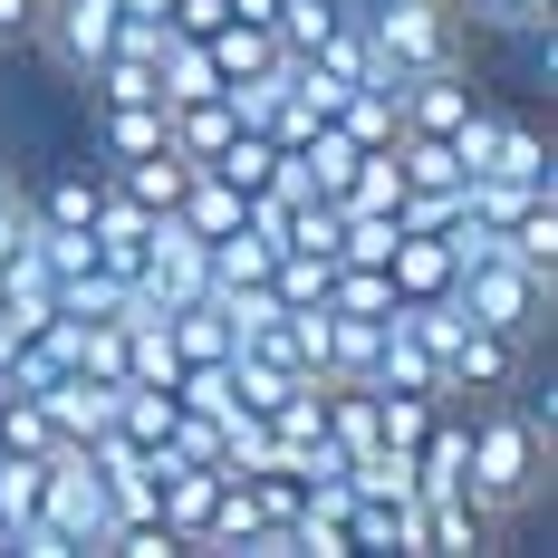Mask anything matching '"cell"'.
Segmentation results:
<instances>
[{"label": "cell", "instance_id": "obj_16", "mask_svg": "<svg viewBox=\"0 0 558 558\" xmlns=\"http://www.w3.org/2000/svg\"><path fill=\"white\" fill-rule=\"evenodd\" d=\"M0 452L49 462V452H68V434H58V414L39 404V395H0Z\"/></svg>", "mask_w": 558, "mask_h": 558}, {"label": "cell", "instance_id": "obj_15", "mask_svg": "<svg viewBox=\"0 0 558 558\" xmlns=\"http://www.w3.org/2000/svg\"><path fill=\"white\" fill-rule=\"evenodd\" d=\"M97 193H107V165H68V173H49V183L29 193V213L58 222V231H77L87 213H97Z\"/></svg>", "mask_w": 558, "mask_h": 558}, {"label": "cell", "instance_id": "obj_17", "mask_svg": "<svg viewBox=\"0 0 558 558\" xmlns=\"http://www.w3.org/2000/svg\"><path fill=\"white\" fill-rule=\"evenodd\" d=\"M107 173L125 183V193H135V203H145V213H173V193L193 183V165H183L173 145H155V155H135V165H107Z\"/></svg>", "mask_w": 558, "mask_h": 558}, {"label": "cell", "instance_id": "obj_25", "mask_svg": "<svg viewBox=\"0 0 558 558\" xmlns=\"http://www.w3.org/2000/svg\"><path fill=\"white\" fill-rule=\"evenodd\" d=\"M39 10L49 0H0V49H29L39 39Z\"/></svg>", "mask_w": 558, "mask_h": 558}, {"label": "cell", "instance_id": "obj_10", "mask_svg": "<svg viewBox=\"0 0 558 558\" xmlns=\"http://www.w3.org/2000/svg\"><path fill=\"white\" fill-rule=\"evenodd\" d=\"M376 386H404V395H434V404H452V366L424 347V337L404 328L386 308V337H376Z\"/></svg>", "mask_w": 558, "mask_h": 558}, {"label": "cell", "instance_id": "obj_20", "mask_svg": "<svg viewBox=\"0 0 558 558\" xmlns=\"http://www.w3.org/2000/svg\"><path fill=\"white\" fill-rule=\"evenodd\" d=\"M270 260H279V241H260L251 222H231L213 241V289H251V279H270Z\"/></svg>", "mask_w": 558, "mask_h": 558}, {"label": "cell", "instance_id": "obj_9", "mask_svg": "<svg viewBox=\"0 0 558 558\" xmlns=\"http://www.w3.org/2000/svg\"><path fill=\"white\" fill-rule=\"evenodd\" d=\"M116 395H125V376H77V366H68V376L39 386V404L58 414V434H68V444H97V434L116 424Z\"/></svg>", "mask_w": 558, "mask_h": 558}, {"label": "cell", "instance_id": "obj_26", "mask_svg": "<svg viewBox=\"0 0 558 558\" xmlns=\"http://www.w3.org/2000/svg\"><path fill=\"white\" fill-rule=\"evenodd\" d=\"M10 203H20V173H10V155H0V213H10Z\"/></svg>", "mask_w": 558, "mask_h": 558}, {"label": "cell", "instance_id": "obj_4", "mask_svg": "<svg viewBox=\"0 0 558 558\" xmlns=\"http://www.w3.org/2000/svg\"><path fill=\"white\" fill-rule=\"evenodd\" d=\"M39 510H49L58 530H68V549H107L116 510H107V482H97V462H87V444L49 452V482H39Z\"/></svg>", "mask_w": 558, "mask_h": 558}, {"label": "cell", "instance_id": "obj_22", "mask_svg": "<svg viewBox=\"0 0 558 558\" xmlns=\"http://www.w3.org/2000/svg\"><path fill=\"white\" fill-rule=\"evenodd\" d=\"M270 299H279V308L328 299V251H279V260H270Z\"/></svg>", "mask_w": 558, "mask_h": 558}, {"label": "cell", "instance_id": "obj_24", "mask_svg": "<svg viewBox=\"0 0 558 558\" xmlns=\"http://www.w3.org/2000/svg\"><path fill=\"white\" fill-rule=\"evenodd\" d=\"M39 482H49V462H29V452H0V520H10V530L39 510Z\"/></svg>", "mask_w": 558, "mask_h": 558}, {"label": "cell", "instance_id": "obj_5", "mask_svg": "<svg viewBox=\"0 0 558 558\" xmlns=\"http://www.w3.org/2000/svg\"><path fill=\"white\" fill-rule=\"evenodd\" d=\"M135 289H155L165 308H183V299H203V289H213V241H203V231H183L173 213H155V231H145V270H135Z\"/></svg>", "mask_w": 558, "mask_h": 558}, {"label": "cell", "instance_id": "obj_12", "mask_svg": "<svg viewBox=\"0 0 558 558\" xmlns=\"http://www.w3.org/2000/svg\"><path fill=\"white\" fill-rule=\"evenodd\" d=\"M155 145H173L165 135V97H135V107L97 116V165H135V155H155Z\"/></svg>", "mask_w": 558, "mask_h": 558}, {"label": "cell", "instance_id": "obj_14", "mask_svg": "<svg viewBox=\"0 0 558 558\" xmlns=\"http://www.w3.org/2000/svg\"><path fill=\"white\" fill-rule=\"evenodd\" d=\"M376 337H386V318H347V308H328V356H318V376H328V386L376 376Z\"/></svg>", "mask_w": 558, "mask_h": 558}, {"label": "cell", "instance_id": "obj_11", "mask_svg": "<svg viewBox=\"0 0 558 558\" xmlns=\"http://www.w3.org/2000/svg\"><path fill=\"white\" fill-rule=\"evenodd\" d=\"M482 173H501V183H520V193H558L549 135H539L530 116H510V107H501V135H492V165H482Z\"/></svg>", "mask_w": 558, "mask_h": 558}, {"label": "cell", "instance_id": "obj_19", "mask_svg": "<svg viewBox=\"0 0 558 558\" xmlns=\"http://www.w3.org/2000/svg\"><path fill=\"white\" fill-rule=\"evenodd\" d=\"M328 308H347V318H386L395 279L376 270V260H328Z\"/></svg>", "mask_w": 558, "mask_h": 558}, {"label": "cell", "instance_id": "obj_23", "mask_svg": "<svg viewBox=\"0 0 558 558\" xmlns=\"http://www.w3.org/2000/svg\"><path fill=\"white\" fill-rule=\"evenodd\" d=\"M462 20H482V29H510V39H549V10L558 0H452Z\"/></svg>", "mask_w": 558, "mask_h": 558}, {"label": "cell", "instance_id": "obj_6", "mask_svg": "<svg viewBox=\"0 0 558 558\" xmlns=\"http://www.w3.org/2000/svg\"><path fill=\"white\" fill-rule=\"evenodd\" d=\"M452 404H462V395H510L520 386V376H530V337H510V328H482V318H472V328L452 337Z\"/></svg>", "mask_w": 558, "mask_h": 558}, {"label": "cell", "instance_id": "obj_27", "mask_svg": "<svg viewBox=\"0 0 558 558\" xmlns=\"http://www.w3.org/2000/svg\"><path fill=\"white\" fill-rule=\"evenodd\" d=\"M0 558H10V520H0Z\"/></svg>", "mask_w": 558, "mask_h": 558}, {"label": "cell", "instance_id": "obj_8", "mask_svg": "<svg viewBox=\"0 0 558 558\" xmlns=\"http://www.w3.org/2000/svg\"><path fill=\"white\" fill-rule=\"evenodd\" d=\"M472 107H482L472 58H452V68H414V77H404V135H452Z\"/></svg>", "mask_w": 558, "mask_h": 558}, {"label": "cell", "instance_id": "obj_2", "mask_svg": "<svg viewBox=\"0 0 558 558\" xmlns=\"http://www.w3.org/2000/svg\"><path fill=\"white\" fill-rule=\"evenodd\" d=\"M452 299L482 318V328H510V337H530L539 347V328H549V299H558V279H539V270H520L510 251H492L482 270H462L452 279Z\"/></svg>", "mask_w": 558, "mask_h": 558}, {"label": "cell", "instance_id": "obj_1", "mask_svg": "<svg viewBox=\"0 0 558 558\" xmlns=\"http://www.w3.org/2000/svg\"><path fill=\"white\" fill-rule=\"evenodd\" d=\"M462 424H472V501L492 510V530L530 520L539 492H549V444L510 395H462Z\"/></svg>", "mask_w": 558, "mask_h": 558}, {"label": "cell", "instance_id": "obj_13", "mask_svg": "<svg viewBox=\"0 0 558 558\" xmlns=\"http://www.w3.org/2000/svg\"><path fill=\"white\" fill-rule=\"evenodd\" d=\"M501 251L520 260V270L558 279V193H530V203L510 213V222H501Z\"/></svg>", "mask_w": 558, "mask_h": 558}, {"label": "cell", "instance_id": "obj_21", "mask_svg": "<svg viewBox=\"0 0 558 558\" xmlns=\"http://www.w3.org/2000/svg\"><path fill=\"white\" fill-rule=\"evenodd\" d=\"M328 444L337 452H366V444H376V376L328 386Z\"/></svg>", "mask_w": 558, "mask_h": 558}, {"label": "cell", "instance_id": "obj_3", "mask_svg": "<svg viewBox=\"0 0 558 558\" xmlns=\"http://www.w3.org/2000/svg\"><path fill=\"white\" fill-rule=\"evenodd\" d=\"M366 39L414 77V68H452L462 58V10L452 0H366Z\"/></svg>", "mask_w": 558, "mask_h": 558}, {"label": "cell", "instance_id": "obj_18", "mask_svg": "<svg viewBox=\"0 0 558 558\" xmlns=\"http://www.w3.org/2000/svg\"><path fill=\"white\" fill-rule=\"evenodd\" d=\"M347 10H356V0H279V10H270V39L289 58H318V39H328Z\"/></svg>", "mask_w": 558, "mask_h": 558}, {"label": "cell", "instance_id": "obj_7", "mask_svg": "<svg viewBox=\"0 0 558 558\" xmlns=\"http://www.w3.org/2000/svg\"><path fill=\"white\" fill-rule=\"evenodd\" d=\"M155 510L183 549H213V520H222V472L213 462H165L155 472Z\"/></svg>", "mask_w": 558, "mask_h": 558}]
</instances>
